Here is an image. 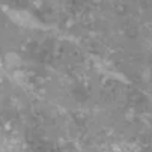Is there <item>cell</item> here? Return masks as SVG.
<instances>
[{
	"instance_id": "obj_1",
	"label": "cell",
	"mask_w": 152,
	"mask_h": 152,
	"mask_svg": "<svg viewBox=\"0 0 152 152\" xmlns=\"http://www.w3.org/2000/svg\"><path fill=\"white\" fill-rule=\"evenodd\" d=\"M11 17H14V21L23 24V26H38L36 20L29 14V12H23V11H15L11 14Z\"/></svg>"
}]
</instances>
